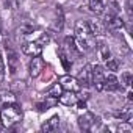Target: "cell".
I'll list each match as a JSON object with an SVG mask.
<instances>
[{
  "label": "cell",
  "instance_id": "10",
  "mask_svg": "<svg viewBox=\"0 0 133 133\" xmlns=\"http://www.w3.org/2000/svg\"><path fill=\"white\" fill-rule=\"evenodd\" d=\"M58 100H59L63 105L71 107V105H75V103H77L78 97H77V92H74V91H63V92L59 94Z\"/></svg>",
  "mask_w": 133,
  "mask_h": 133
},
{
  "label": "cell",
  "instance_id": "11",
  "mask_svg": "<svg viewBox=\"0 0 133 133\" xmlns=\"http://www.w3.org/2000/svg\"><path fill=\"white\" fill-rule=\"evenodd\" d=\"M64 49L69 50V56L71 55H80L82 53V50L78 49V45L75 42V38H72V36H66L64 38Z\"/></svg>",
  "mask_w": 133,
  "mask_h": 133
},
{
  "label": "cell",
  "instance_id": "9",
  "mask_svg": "<svg viewBox=\"0 0 133 133\" xmlns=\"http://www.w3.org/2000/svg\"><path fill=\"white\" fill-rule=\"evenodd\" d=\"M42 71H44V59L39 55L33 56V59L30 63V75L31 77H38Z\"/></svg>",
  "mask_w": 133,
  "mask_h": 133
},
{
  "label": "cell",
  "instance_id": "1",
  "mask_svg": "<svg viewBox=\"0 0 133 133\" xmlns=\"http://www.w3.org/2000/svg\"><path fill=\"white\" fill-rule=\"evenodd\" d=\"M75 42H77V45H78V49L82 52H88L96 45L94 35L91 33L88 24L83 22V21L78 22L77 27H75Z\"/></svg>",
  "mask_w": 133,
  "mask_h": 133
},
{
  "label": "cell",
  "instance_id": "13",
  "mask_svg": "<svg viewBox=\"0 0 133 133\" xmlns=\"http://www.w3.org/2000/svg\"><path fill=\"white\" fill-rule=\"evenodd\" d=\"M58 127H59V117L58 116H52L49 121H45L42 124L41 130L42 131H55V130H58Z\"/></svg>",
  "mask_w": 133,
  "mask_h": 133
},
{
  "label": "cell",
  "instance_id": "12",
  "mask_svg": "<svg viewBox=\"0 0 133 133\" xmlns=\"http://www.w3.org/2000/svg\"><path fill=\"white\" fill-rule=\"evenodd\" d=\"M86 24H88V27H89V30H91V33H92L94 36H102V35H103L105 28H103V25H102L100 21H97V19H89Z\"/></svg>",
  "mask_w": 133,
  "mask_h": 133
},
{
  "label": "cell",
  "instance_id": "15",
  "mask_svg": "<svg viewBox=\"0 0 133 133\" xmlns=\"http://www.w3.org/2000/svg\"><path fill=\"white\" fill-rule=\"evenodd\" d=\"M114 116H116L117 119H121V121H127V122H130V119H131V116H133V110H131L130 105H127L124 110L114 113Z\"/></svg>",
  "mask_w": 133,
  "mask_h": 133
},
{
  "label": "cell",
  "instance_id": "14",
  "mask_svg": "<svg viewBox=\"0 0 133 133\" xmlns=\"http://www.w3.org/2000/svg\"><path fill=\"white\" fill-rule=\"evenodd\" d=\"M6 50H8V49H6ZM17 64H19L17 55L10 49V50H8V69H10V74H16V71H17Z\"/></svg>",
  "mask_w": 133,
  "mask_h": 133
},
{
  "label": "cell",
  "instance_id": "16",
  "mask_svg": "<svg viewBox=\"0 0 133 133\" xmlns=\"http://www.w3.org/2000/svg\"><path fill=\"white\" fill-rule=\"evenodd\" d=\"M97 55H99V58L102 59V61H107L108 58H110V49H108V45L105 44V42H99L97 44Z\"/></svg>",
  "mask_w": 133,
  "mask_h": 133
},
{
  "label": "cell",
  "instance_id": "23",
  "mask_svg": "<svg viewBox=\"0 0 133 133\" xmlns=\"http://www.w3.org/2000/svg\"><path fill=\"white\" fill-rule=\"evenodd\" d=\"M3 74H5V66H3V58H2V53H0V80L3 78Z\"/></svg>",
  "mask_w": 133,
  "mask_h": 133
},
{
  "label": "cell",
  "instance_id": "18",
  "mask_svg": "<svg viewBox=\"0 0 133 133\" xmlns=\"http://www.w3.org/2000/svg\"><path fill=\"white\" fill-rule=\"evenodd\" d=\"M89 10L94 11L96 14L103 13V3H102V0H89Z\"/></svg>",
  "mask_w": 133,
  "mask_h": 133
},
{
  "label": "cell",
  "instance_id": "20",
  "mask_svg": "<svg viewBox=\"0 0 133 133\" xmlns=\"http://www.w3.org/2000/svg\"><path fill=\"white\" fill-rule=\"evenodd\" d=\"M119 133H131L133 131V128H131V125H130V122H127V121H122L119 125H117V128H116Z\"/></svg>",
  "mask_w": 133,
  "mask_h": 133
},
{
  "label": "cell",
  "instance_id": "4",
  "mask_svg": "<svg viewBox=\"0 0 133 133\" xmlns=\"http://www.w3.org/2000/svg\"><path fill=\"white\" fill-rule=\"evenodd\" d=\"M103 78H105V74H103L102 66H94L92 75H91V83L96 86L97 91H103Z\"/></svg>",
  "mask_w": 133,
  "mask_h": 133
},
{
  "label": "cell",
  "instance_id": "25",
  "mask_svg": "<svg viewBox=\"0 0 133 133\" xmlns=\"http://www.w3.org/2000/svg\"><path fill=\"white\" fill-rule=\"evenodd\" d=\"M0 128H2V119H0Z\"/></svg>",
  "mask_w": 133,
  "mask_h": 133
},
{
  "label": "cell",
  "instance_id": "7",
  "mask_svg": "<svg viewBox=\"0 0 133 133\" xmlns=\"http://www.w3.org/2000/svg\"><path fill=\"white\" fill-rule=\"evenodd\" d=\"M22 52L28 56H38L42 52V45L38 41H30V42H25L22 45Z\"/></svg>",
  "mask_w": 133,
  "mask_h": 133
},
{
  "label": "cell",
  "instance_id": "21",
  "mask_svg": "<svg viewBox=\"0 0 133 133\" xmlns=\"http://www.w3.org/2000/svg\"><path fill=\"white\" fill-rule=\"evenodd\" d=\"M107 69L111 71V72H116L119 69V61L114 59V58H108L107 59Z\"/></svg>",
  "mask_w": 133,
  "mask_h": 133
},
{
  "label": "cell",
  "instance_id": "5",
  "mask_svg": "<svg viewBox=\"0 0 133 133\" xmlns=\"http://www.w3.org/2000/svg\"><path fill=\"white\" fill-rule=\"evenodd\" d=\"M96 121H97V117H96L92 113L86 111V113H83V114L78 117V127H80L83 131H88V130H91V128L94 127Z\"/></svg>",
  "mask_w": 133,
  "mask_h": 133
},
{
  "label": "cell",
  "instance_id": "22",
  "mask_svg": "<svg viewBox=\"0 0 133 133\" xmlns=\"http://www.w3.org/2000/svg\"><path fill=\"white\" fill-rule=\"evenodd\" d=\"M131 80H133V75H131V72H124V74L121 75V83H124V86H127V88H130V85H131Z\"/></svg>",
  "mask_w": 133,
  "mask_h": 133
},
{
  "label": "cell",
  "instance_id": "8",
  "mask_svg": "<svg viewBox=\"0 0 133 133\" xmlns=\"http://www.w3.org/2000/svg\"><path fill=\"white\" fill-rule=\"evenodd\" d=\"M119 89H121V83H119V80L116 78V75H114V74L105 75V78H103V91H111V92H114V91H119Z\"/></svg>",
  "mask_w": 133,
  "mask_h": 133
},
{
  "label": "cell",
  "instance_id": "2",
  "mask_svg": "<svg viewBox=\"0 0 133 133\" xmlns=\"http://www.w3.org/2000/svg\"><path fill=\"white\" fill-rule=\"evenodd\" d=\"M22 117V111L19 108V105L16 102H10L5 103L3 110L0 111V119H2V124L6 127H11L13 124H16L17 121H21Z\"/></svg>",
  "mask_w": 133,
  "mask_h": 133
},
{
  "label": "cell",
  "instance_id": "24",
  "mask_svg": "<svg viewBox=\"0 0 133 133\" xmlns=\"http://www.w3.org/2000/svg\"><path fill=\"white\" fill-rule=\"evenodd\" d=\"M127 96H128V100H130V102H131V100H133V92H128V94H127Z\"/></svg>",
  "mask_w": 133,
  "mask_h": 133
},
{
  "label": "cell",
  "instance_id": "6",
  "mask_svg": "<svg viewBox=\"0 0 133 133\" xmlns=\"http://www.w3.org/2000/svg\"><path fill=\"white\" fill-rule=\"evenodd\" d=\"M91 75H92V66L91 64H86L85 68H82V71L78 72V78H77L80 86L88 88L91 85Z\"/></svg>",
  "mask_w": 133,
  "mask_h": 133
},
{
  "label": "cell",
  "instance_id": "17",
  "mask_svg": "<svg viewBox=\"0 0 133 133\" xmlns=\"http://www.w3.org/2000/svg\"><path fill=\"white\" fill-rule=\"evenodd\" d=\"M58 53H59V59H61V63H63V68H64L66 71H69V69H71V66H72V61H71L69 55L66 53L64 49H59Z\"/></svg>",
  "mask_w": 133,
  "mask_h": 133
},
{
  "label": "cell",
  "instance_id": "3",
  "mask_svg": "<svg viewBox=\"0 0 133 133\" xmlns=\"http://www.w3.org/2000/svg\"><path fill=\"white\" fill-rule=\"evenodd\" d=\"M59 85H61V88L64 91H74V92L80 91V88H82L78 80L75 77H71V75H63L59 78Z\"/></svg>",
  "mask_w": 133,
  "mask_h": 133
},
{
  "label": "cell",
  "instance_id": "19",
  "mask_svg": "<svg viewBox=\"0 0 133 133\" xmlns=\"http://www.w3.org/2000/svg\"><path fill=\"white\" fill-rule=\"evenodd\" d=\"M61 92H63L61 85H59V83H55V85H53V86L47 91V96H49V97H55V99H58Z\"/></svg>",
  "mask_w": 133,
  "mask_h": 133
}]
</instances>
